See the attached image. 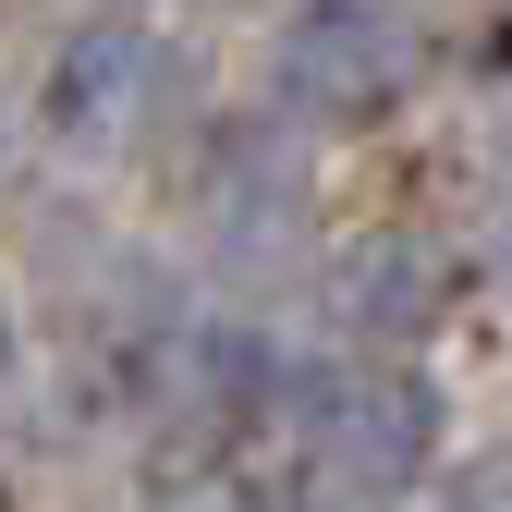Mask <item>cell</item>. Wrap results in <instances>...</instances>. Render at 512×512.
<instances>
[{
  "label": "cell",
  "instance_id": "30bf717a",
  "mask_svg": "<svg viewBox=\"0 0 512 512\" xmlns=\"http://www.w3.org/2000/svg\"><path fill=\"white\" fill-rule=\"evenodd\" d=\"M0 366H13V330H0Z\"/></svg>",
  "mask_w": 512,
  "mask_h": 512
},
{
  "label": "cell",
  "instance_id": "7a4b0ae2",
  "mask_svg": "<svg viewBox=\"0 0 512 512\" xmlns=\"http://www.w3.org/2000/svg\"><path fill=\"white\" fill-rule=\"evenodd\" d=\"M269 74H281V110H305V122H378L415 86V37L378 0H305L269 49Z\"/></svg>",
  "mask_w": 512,
  "mask_h": 512
},
{
  "label": "cell",
  "instance_id": "8992f818",
  "mask_svg": "<svg viewBox=\"0 0 512 512\" xmlns=\"http://www.w3.org/2000/svg\"><path fill=\"white\" fill-rule=\"evenodd\" d=\"M232 512H391L378 488H342V476H256V488H232Z\"/></svg>",
  "mask_w": 512,
  "mask_h": 512
},
{
  "label": "cell",
  "instance_id": "ba28073f",
  "mask_svg": "<svg viewBox=\"0 0 512 512\" xmlns=\"http://www.w3.org/2000/svg\"><path fill=\"white\" fill-rule=\"evenodd\" d=\"M488 256H500V281H512V171L488 183Z\"/></svg>",
  "mask_w": 512,
  "mask_h": 512
},
{
  "label": "cell",
  "instance_id": "5b68a950",
  "mask_svg": "<svg viewBox=\"0 0 512 512\" xmlns=\"http://www.w3.org/2000/svg\"><path fill=\"white\" fill-rule=\"evenodd\" d=\"M439 305H452V244L415 232V220H378L330 256V317L354 342H427Z\"/></svg>",
  "mask_w": 512,
  "mask_h": 512
},
{
  "label": "cell",
  "instance_id": "9c48e42d",
  "mask_svg": "<svg viewBox=\"0 0 512 512\" xmlns=\"http://www.w3.org/2000/svg\"><path fill=\"white\" fill-rule=\"evenodd\" d=\"M464 512H512V476H488V488H476V500H464Z\"/></svg>",
  "mask_w": 512,
  "mask_h": 512
},
{
  "label": "cell",
  "instance_id": "277c9868",
  "mask_svg": "<svg viewBox=\"0 0 512 512\" xmlns=\"http://www.w3.org/2000/svg\"><path fill=\"white\" fill-rule=\"evenodd\" d=\"M305 232H317V196H305V171L281 147H220L196 171V244L220 256V269H244V281L256 269H293Z\"/></svg>",
  "mask_w": 512,
  "mask_h": 512
},
{
  "label": "cell",
  "instance_id": "6da1fadb",
  "mask_svg": "<svg viewBox=\"0 0 512 512\" xmlns=\"http://www.w3.org/2000/svg\"><path fill=\"white\" fill-rule=\"evenodd\" d=\"M293 439H305V476H342V488L391 500L439 452V391H427L415 366H378V354L305 366L293 378Z\"/></svg>",
  "mask_w": 512,
  "mask_h": 512
},
{
  "label": "cell",
  "instance_id": "3957f363",
  "mask_svg": "<svg viewBox=\"0 0 512 512\" xmlns=\"http://www.w3.org/2000/svg\"><path fill=\"white\" fill-rule=\"evenodd\" d=\"M171 110H183V61L147 25H86L74 49H61V74H49V135L86 147V159L147 147Z\"/></svg>",
  "mask_w": 512,
  "mask_h": 512
},
{
  "label": "cell",
  "instance_id": "52a82bcc",
  "mask_svg": "<svg viewBox=\"0 0 512 512\" xmlns=\"http://www.w3.org/2000/svg\"><path fill=\"white\" fill-rule=\"evenodd\" d=\"M147 512H232V488L220 476H171V488H147Z\"/></svg>",
  "mask_w": 512,
  "mask_h": 512
}]
</instances>
